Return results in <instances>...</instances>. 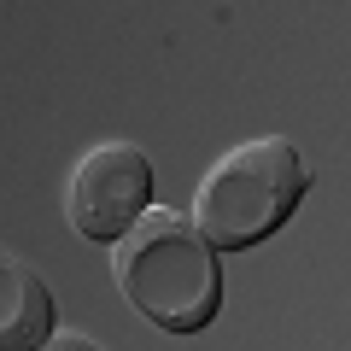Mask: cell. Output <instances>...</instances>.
<instances>
[{
	"instance_id": "3",
	"label": "cell",
	"mask_w": 351,
	"mask_h": 351,
	"mask_svg": "<svg viewBox=\"0 0 351 351\" xmlns=\"http://www.w3.org/2000/svg\"><path fill=\"white\" fill-rule=\"evenodd\" d=\"M152 205V158L135 141H100L64 182V217L82 240H117Z\"/></svg>"
},
{
	"instance_id": "5",
	"label": "cell",
	"mask_w": 351,
	"mask_h": 351,
	"mask_svg": "<svg viewBox=\"0 0 351 351\" xmlns=\"http://www.w3.org/2000/svg\"><path fill=\"white\" fill-rule=\"evenodd\" d=\"M36 351H100V346H94L88 334H76V328H53V334L41 339Z\"/></svg>"
},
{
	"instance_id": "1",
	"label": "cell",
	"mask_w": 351,
	"mask_h": 351,
	"mask_svg": "<svg viewBox=\"0 0 351 351\" xmlns=\"http://www.w3.org/2000/svg\"><path fill=\"white\" fill-rule=\"evenodd\" d=\"M112 281L135 304V316H147L164 334H199L223 299L217 252L199 240L188 211L170 205H147L112 240Z\"/></svg>"
},
{
	"instance_id": "2",
	"label": "cell",
	"mask_w": 351,
	"mask_h": 351,
	"mask_svg": "<svg viewBox=\"0 0 351 351\" xmlns=\"http://www.w3.org/2000/svg\"><path fill=\"white\" fill-rule=\"evenodd\" d=\"M311 188L304 152L287 135H258L240 147L217 152V164L199 176L193 188V217L205 246H252L269 228H281L293 217V205Z\"/></svg>"
},
{
	"instance_id": "4",
	"label": "cell",
	"mask_w": 351,
	"mask_h": 351,
	"mask_svg": "<svg viewBox=\"0 0 351 351\" xmlns=\"http://www.w3.org/2000/svg\"><path fill=\"white\" fill-rule=\"evenodd\" d=\"M53 334V299L36 263L0 246V351H36Z\"/></svg>"
}]
</instances>
